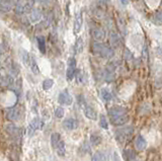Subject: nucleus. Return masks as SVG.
Instances as JSON below:
<instances>
[{
	"label": "nucleus",
	"mask_w": 162,
	"mask_h": 161,
	"mask_svg": "<svg viewBox=\"0 0 162 161\" xmlns=\"http://www.w3.org/2000/svg\"><path fill=\"white\" fill-rule=\"evenodd\" d=\"M92 51L100 57L104 59H111L115 55L114 50L111 47H108L107 45L102 44V43H94L92 45Z\"/></svg>",
	"instance_id": "f257e3e1"
},
{
	"label": "nucleus",
	"mask_w": 162,
	"mask_h": 161,
	"mask_svg": "<svg viewBox=\"0 0 162 161\" xmlns=\"http://www.w3.org/2000/svg\"><path fill=\"white\" fill-rule=\"evenodd\" d=\"M133 127H126L123 129H120L115 133V138L119 142H125L126 140H128L131 137V135L133 134Z\"/></svg>",
	"instance_id": "f03ea898"
},
{
	"label": "nucleus",
	"mask_w": 162,
	"mask_h": 161,
	"mask_svg": "<svg viewBox=\"0 0 162 161\" xmlns=\"http://www.w3.org/2000/svg\"><path fill=\"white\" fill-rule=\"evenodd\" d=\"M68 68L66 71V78L68 81H71L75 76V72H76V60L75 58H69L68 59Z\"/></svg>",
	"instance_id": "7ed1b4c3"
},
{
	"label": "nucleus",
	"mask_w": 162,
	"mask_h": 161,
	"mask_svg": "<svg viewBox=\"0 0 162 161\" xmlns=\"http://www.w3.org/2000/svg\"><path fill=\"white\" fill-rule=\"evenodd\" d=\"M44 126V124L42 123V121L38 119V118H35L34 120H32L31 123L28 125V135L29 137H32L34 133L36 132L37 130L41 129V128Z\"/></svg>",
	"instance_id": "20e7f679"
},
{
	"label": "nucleus",
	"mask_w": 162,
	"mask_h": 161,
	"mask_svg": "<svg viewBox=\"0 0 162 161\" xmlns=\"http://www.w3.org/2000/svg\"><path fill=\"white\" fill-rule=\"evenodd\" d=\"M58 101L61 104H64V106H70L73 103V98L67 90H64L63 92H61L58 96Z\"/></svg>",
	"instance_id": "39448f33"
},
{
	"label": "nucleus",
	"mask_w": 162,
	"mask_h": 161,
	"mask_svg": "<svg viewBox=\"0 0 162 161\" xmlns=\"http://www.w3.org/2000/svg\"><path fill=\"white\" fill-rule=\"evenodd\" d=\"M82 24H83V18H82V12L79 11L76 13L75 19H74V25H73V32L75 35H77L80 32Z\"/></svg>",
	"instance_id": "423d86ee"
},
{
	"label": "nucleus",
	"mask_w": 162,
	"mask_h": 161,
	"mask_svg": "<svg viewBox=\"0 0 162 161\" xmlns=\"http://www.w3.org/2000/svg\"><path fill=\"white\" fill-rule=\"evenodd\" d=\"M127 108L123 107H112L108 110V114H110V118H115V117H120L123 116V114H127Z\"/></svg>",
	"instance_id": "0eeeda50"
},
{
	"label": "nucleus",
	"mask_w": 162,
	"mask_h": 161,
	"mask_svg": "<svg viewBox=\"0 0 162 161\" xmlns=\"http://www.w3.org/2000/svg\"><path fill=\"white\" fill-rule=\"evenodd\" d=\"M63 127H64V129L68 130V131L75 130L78 128V122L75 119L69 118V119H66L64 122H63Z\"/></svg>",
	"instance_id": "6e6552de"
},
{
	"label": "nucleus",
	"mask_w": 162,
	"mask_h": 161,
	"mask_svg": "<svg viewBox=\"0 0 162 161\" xmlns=\"http://www.w3.org/2000/svg\"><path fill=\"white\" fill-rule=\"evenodd\" d=\"M129 121V116L128 114H123L120 117H115V118H111V122L112 125L115 126H123L126 123H128Z\"/></svg>",
	"instance_id": "1a4fd4ad"
},
{
	"label": "nucleus",
	"mask_w": 162,
	"mask_h": 161,
	"mask_svg": "<svg viewBox=\"0 0 162 161\" xmlns=\"http://www.w3.org/2000/svg\"><path fill=\"white\" fill-rule=\"evenodd\" d=\"M135 146H136V149L138 151H143L146 149L147 147V142L146 140L144 139V137L142 135H138L136 138V141H135Z\"/></svg>",
	"instance_id": "9d476101"
},
{
	"label": "nucleus",
	"mask_w": 162,
	"mask_h": 161,
	"mask_svg": "<svg viewBox=\"0 0 162 161\" xmlns=\"http://www.w3.org/2000/svg\"><path fill=\"white\" fill-rule=\"evenodd\" d=\"M92 37L96 41H104L105 39V32L101 28H92Z\"/></svg>",
	"instance_id": "9b49d317"
},
{
	"label": "nucleus",
	"mask_w": 162,
	"mask_h": 161,
	"mask_svg": "<svg viewBox=\"0 0 162 161\" xmlns=\"http://www.w3.org/2000/svg\"><path fill=\"white\" fill-rule=\"evenodd\" d=\"M83 110H84L85 117H86L87 119L92 120V121H95V120L97 119V113L94 110V108H92L91 107L86 106V107L83 108Z\"/></svg>",
	"instance_id": "f8f14e48"
},
{
	"label": "nucleus",
	"mask_w": 162,
	"mask_h": 161,
	"mask_svg": "<svg viewBox=\"0 0 162 161\" xmlns=\"http://www.w3.org/2000/svg\"><path fill=\"white\" fill-rule=\"evenodd\" d=\"M42 16H43V13H42L41 9L34 8L32 9V11L31 12V15H29V19H31V21L32 22V24H36V22L41 21Z\"/></svg>",
	"instance_id": "ddd939ff"
},
{
	"label": "nucleus",
	"mask_w": 162,
	"mask_h": 161,
	"mask_svg": "<svg viewBox=\"0 0 162 161\" xmlns=\"http://www.w3.org/2000/svg\"><path fill=\"white\" fill-rule=\"evenodd\" d=\"M6 117L9 121H16L19 118V110L16 107L9 108L6 113Z\"/></svg>",
	"instance_id": "4468645a"
},
{
	"label": "nucleus",
	"mask_w": 162,
	"mask_h": 161,
	"mask_svg": "<svg viewBox=\"0 0 162 161\" xmlns=\"http://www.w3.org/2000/svg\"><path fill=\"white\" fill-rule=\"evenodd\" d=\"M1 10L4 12L9 11L14 5V0H2L1 2Z\"/></svg>",
	"instance_id": "2eb2a0df"
},
{
	"label": "nucleus",
	"mask_w": 162,
	"mask_h": 161,
	"mask_svg": "<svg viewBox=\"0 0 162 161\" xmlns=\"http://www.w3.org/2000/svg\"><path fill=\"white\" fill-rule=\"evenodd\" d=\"M37 43H38V47L39 50L42 54L46 53V40L43 36H38L37 37Z\"/></svg>",
	"instance_id": "dca6fc26"
},
{
	"label": "nucleus",
	"mask_w": 162,
	"mask_h": 161,
	"mask_svg": "<svg viewBox=\"0 0 162 161\" xmlns=\"http://www.w3.org/2000/svg\"><path fill=\"white\" fill-rule=\"evenodd\" d=\"M61 142V135L59 133H53L51 136V144L52 147L56 149L57 146L59 145V143Z\"/></svg>",
	"instance_id": "f3484780"
},
{
	"label": "nucleus",
	"mask_w": 162,
	"mask_h": 161,
	"mask_svg": "<svg viewBox=\"0 0 162 161\" xmlns=\"http://www.w3.org/2000/svg\"><path fill=\"white\" fill-rule=\"evenodd\" d=\"M100 96L104 101H111L112 99V94L111 92L107 88H101L100 90Z\"/></svg>",
	"instance_id": "a211bd4d"
},
{
	"label": "nucleus",
	"mask_w": 162,
	"mask_h": 161,
	"mask_svg": "<svg viewBox=\"0 0 162 161\" xmlns=\"http://www.w3.org/2000/svg\"><path fill=\"white\" fill-rule=\"evenodd\" d=\"M107 160V156L101 151H96L91 157V161H105Z\"/></svg>",
	"instance_id": "6ab92c4d"
},
{
	"label": "nucleus",
	"mask_w": 162,
	"mask_h": 161,
	"mask_svg": "<svg viewBox=\"0 0 162 161\" xmlns=\"http://www.w3.org/2000/svg\"><path fill=\"white\" fill-rule=\"evenodd\" d=\"M111 45L114 46V47H119V46H121V39L119 37L118 34H115V32H112L111 34Z\"/></svg>",
	"instance_id": "aec40b11"
},
{
	"label": "nucleus",
	"mask_w": 162,
	"mask_h": 161,
	"mask_svg": "<svg viewBox=\"0 0 162 161\" xmlns=\"http://www.w3.org/2000/svg\"><path fill=\"white\" fill-rule=\"evenodd\" d=\"M35 0H26L24 2V13H29V12L32 11V9L35 8Z\"/></svg>",
	"instance_id": "412c9836"
},
{
	"label": "nucleus",
	"mask_w": 162,
	"mask_h": 161,
	"mask_svg": "<svg viewBox=\"0 0 162 161\" xmlns=\"http://www.w3.org/2000/svg\"><path fill=\"white\" fill-rule=\"evenodd\" d=\"M123 157H124V160L125 161H133L135 159V153H134V151L133 150H130V149L124 150Z\"/></svg>",
	"instance_id": "4be33fe9"
},
{
	"label": "nucleus",
	"mask_w": 162,
	"mask_h": 161,
	"mask_svg": "<svg viewBox=\"0 0 162 161\" xmlns=\"http://www.w3.org/2000/svg\"><path fill=\"white\" fill-rule=\"evenodd\" d=\"M83 46H84L83 39H82V38H78L77 40H76V42H75V46H74L75 52H76V53H77V54L81 53V52L83 51Z\"/></svg>",
	"instance_id": "5701e85b"
},
{
	"label": "nucleus",
	"mask_w": 162,
	"mask_h": 161,
	"mask_svg": "<svg viewBox=\"0 0 162 161\" xmlns=\"http://www.w3.org/2000/svg\"><path fill=\"white\" fill-rule=\"evenodd\" d=\"M56 150H57V154L59 156H65V153H66V149H65V143L63 142V141L61 140V142L59 143V145L57 146V148H56Z\"/></svg>",
	"instance_id": "b1692460"
},
{
	"label": "nucleus",
	"mask_w": 162,
	"mask_h": 161,
	"mask_svg": "<svg viewBox=\"0 0 162 161\" xmlns=\"http://www.w3.org/2000/svg\"><path fill=\"white\" fill-rule=\"evenodd\" d=\"M29 65H31V69H32V72L34 74H40V69H39V66L37 64V62L34 58H31V62H29Z\"/></svg>",
	"instance_id": "393cba45"
},
{
	"label": "nucleus",
	"mask_w": 162,
	"mask_h": 161,
	"mask_svg": "<svg viewBox=\"0 0 162 161\" xmlns=\"http://www.w3.org/2000/svg\"><path fill=\"white\" fill-rule=\"evenodd\" d=\"M75 77H76V81H77L78 83H84V72L82 70L76 71Z\"/></svg>",
	"instance_id": "a878e982"
},
{
	"label": "nucleus",
	"mask_w": 162,
	"mask_h": 161,
	"mask_svg": "<svg viewBox=\"0 0 162 161\" xmlns=\"http://www.w3.org/2000/svg\"><path fill=\"white\" fill-rule=\"evenodd\" d=\"M90 142L92 145L97 146L101 143V137L98 136V135H91L90 136Z\"/></svg>",
	"instance_id": "bb28decb"
},
{
	"label": "nucleus",
	"mask_w": 162,
	"mask_h": 161,
	"mask_svg": "<svg viewBox=\"0 0 162 161\" xmlns=\"http://www.w3.org/2000/svg\"><path fill=\"white\" fill-rule=\"evenodd\" d=\"M24 3H22V2H18L17 4H16L15 8H14V11H15L16 14L21 15L22 13H24Z\"/></svg>",
	"instance_id": "cd10ccee"
},
{
	"label": "nucleus",
	"mask_w": 162,
	"mask_h": 161,
	"mask_svg": "<svg viewBox=\"0 0 162 161\" xmlns=\"http://www.w3.org/2000/svg\"><path fill=\"white\" fill-rule=\"evenodd\" d=\"M153 22L157 25H162V13L157 12L153 16Z\"/></svg>",
	"instance_id": "c85d7f7f"
},
{
	"label": "nucleus",
	"mask_w": 162,
	"mask_h": 161,
	"mask_svg": "<svg viewBox=\"0 0 162 161\" xmlns=\"http://www.w3.org/2000/svg\"><path fill=\"white\" fill-rule=\"evenodd\" d=\"M53 85H54V80L53 79H46L43 82V88H44V90H49Z\"/></svg>",
	"instance_id": "c756f323"
},
{
	"label": "nucleus",
	"mask_w": 162,
	"mask_h": 161,
	"mask_svg": "<svg viewBox=\"0 0 162 161\" xmlns=\"http://www.w3.org/2000/svg\"><path fill=\"white\" fill-rule=\"evenodd\" d=\"M64 114H65V110H64V108L61 107H59L56 108V110H55V116L56 118H58V119H61V118L64 117Z\"/></svg>",
	"instance_id": "7c9ffc66"
},
{
	"label": "nucleus",
	"mask_w": 162,
	"mask_h": 161,
	"mask_svg": "<svg viewBox=\"0 0 162 161\" xmlns=\"http://www.w3.org/2000/svg\"><path fill=\"white\" fill-rule=\"evenodd\" d=\"M100 126L102 128V129H104V130H107V128H108V123H107V119H105L104 116H100Z\"/></svg>",
	"instance_id": "2f4dec72"
},
{
	"label": "nucleus",
	"mask_w": 162,
	"mask_h": 161,
	"mask_svg": "<svg viewBox=\"0 0 162 161\" xmlns=\"http://www.w3.org/2000/svg\"><path fill=\"white\" fill-rule=\"evenodd\" d=\"M22 61H24V63L26 64H29V62H31V58H29L28 53L25 51H22Z\"/></svg>",
	"instance_id": "473e14b6"
},
{
	"label": "nucleus",
	"mask_w": 162,
	"mask_h": 161,
	"mask_svg": "<svg viewBox=\"0 0 162 161\" xmlns=\"http://www.w3.org/2000/svg\"><path fill=\"white\" fill-rule=\"evenodd\" d=\"M124 57H125L126 60H128V61L132 60V59H133V54L131 53L129 49H126L125 52H124Z\"/></svg>",
	"instance_id": "72a5a7b5"
},
{
	"label": "nucleus",
	"mask_w": 162,
	"mask_h": 161,
	"mask_svg": "<svg viewBox=\"0 0 162 161\" xmlns=\"http://www.w3.org/2000/svg\"><path fill=\"white\" fill-rule=\"evenodd\" d=\"M121 1H122V3H123L124 5L129 4V0H121Z\"/></svg>",
	"instance_id": "f704fd0d"
},
{
	"label": "nucleus",
	"mask_w": 162,
	"mask_h": 161,
	"mask_svg": "<svg viewBox=\"0 0 162 161\" xmlns=\"http://www.w3.org/2000/svg\"><path fill=\"white\" fill-rule=\"evenodd\" d=\"M1 2H2V0H0V4H1Z\"/></svg>",
	"instance_id": "c9c22d12"
}]
</instances>
